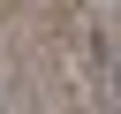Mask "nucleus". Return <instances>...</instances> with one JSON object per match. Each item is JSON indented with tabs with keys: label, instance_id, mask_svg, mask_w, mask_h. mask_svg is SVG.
Masks as SVG:
<instances>
[{
	"label": "nucleus",
	"instance_id": "obj_1",
	"mask_svg": "<svg viewBox=\"0 0 121 114\" xmlns=\"http://www.w3.org/2000/svg\"><path fill=\"white\" fill-rule=\"evenodd\" d=\"M113 91H121V68H113Z\"/></svg>",
	"mask_w": 121,
	"mask_h": 114
}]
</instances>
